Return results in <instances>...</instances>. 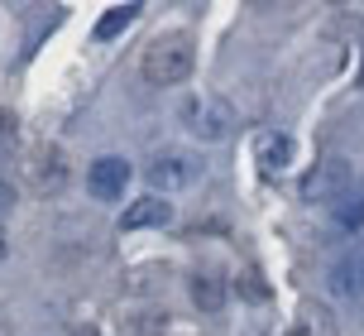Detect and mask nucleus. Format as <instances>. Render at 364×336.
<instances>
[{"label":"nucleus","instance_id":"1","mask_svg":"<svg viewBox=\"0 0 364 336\" xmlns=\"http://www.w3.org/2000/svg\"><path fill=\"white\" fill-rule=\"evenodd\" d=\"M178 120L187 125L192 140H201V145H220V140H230L235 125H240L235 106L220 92H187L178 101Z\"/></svg>","mask_w":364,"mask_h":336},{"label":"nucleus","instance_id":"2","mask_svg":"<svg viewBox=\"0 0 364 336\" xmlns=\"http://www.w3.org/2000/svg\"><path fill=\"white\" fill-rule=\"evenodd\" d=\"M192 68H197V53H192L187 34H159L139 58V77L149 87H178L192 77Z\"/></svg>","mask_w":364,"mask_h":336},{"label":"nucleus","instance_id":"3","mask_svg":"<svg viewBox=\"0 0 364 336\" xmlns=\"http://www.w3.org/2000/svg\"><path fill=\"white\" fill-rule=\"evenodd\" d=\"M87 187L96 202H120L129 187V159H120V154H106V159H96L87 173Z\"/></svg>","mask_w":364,"mask_h":336},{"label":"nucleus","instance_id":"4","mask_svg":"<svg viewBox=\"0 0 364 336\" xmlns=\"http://www.w3.org/2000/svg\"><path fill=\"white\" fill-rule=\"evenodd\" d=\"M144 178H149L154 187H159V192H178V187H187L192 178H197V159L164 149V154H154V159H149Z\"/></svg>","mask_w":364,"mask_h":336},{"label":"nucleus","instance_id":"5","mask_svg":"<svg viewBox=\"0 0 364 336\" xmlns=\"http://www.w3.org/2000/svg\"><path fill=\"white\" fill-rule=\"evenodd\" d=\"M283 336H341V327H336V313L321 298H302Z\"/></svg>","mask_w":364,"mask_h":336},{"label":"nucleus","instance_id":"6","mask_svg":"<svg viewBox=\"0 0 364 336\" xmlns=\"http://www.w3.org/2000/svg\"><path fill=\"white\" fill-rule=\"evenodd\" d=\"M346 187H350V164L346 159H326V164L302 183V197H307V202H321V192H326V202H336Z\"/></svg>","mask_w":364,"mask_h":336},{"label":"nucleus","instance_id":"7","mask_svg":"<svg viewBox=\"0 0 364 336\" xmlns=\"http://www.w3.org/2000/svg\"><path fill=\"white\" fill-rule=\"evenodd\" d=\"M331 288L341 293V298H360L364 293V241H355L336 260V269H331Z\"/></svg>","mask_w":364,"mask_h":336},{"label":"nucleus","instance_id":"8","mask_svg":"<svg viewBox=\"0 0 364 336\" xmlns=\"http://www.w3.org/2000/svg\"><path fill=\"white\" fill-rule=\"evenodd\" d=\"M187 288H192V303H197V313H220L225 308V298H230V283L220 279L216 269H197L192 279H187Z\"/></svg>","mask_w":364,"mask_h":336},{"label":"nucleus","instance_id":"9","mask_svg":"<svg viewBox=\"0 0 364 336\" xmlns=\"http://www.w3.org/2000/svg\"><path fill=\"white\" fill-rule=\"evenodd\" d=\"M173 221V202L164 197H139L134 206L120 211V231H149V226H168Z\"/></svg>","mask_w":364,"mask_h":336},{"label":"nucleus","instance_id":"10","mask_svg":"<svg viewBox=\"0 0 364 336\" xmlns=\"http://www.w3.org/2000/svg\"><path fill=\"white\" fill-rule=\"evenodd\" d=\"M331 221L341 226V231H364V178H355V183L331 202Z\"/></svg>","mask_w":364,"mask_h":336},{"label":"nucleus","instance_id":"11","mask_svg":"<svg viewBox=\"0 0 364 336\" xmlns=\"http://www.w3.org/2000/svg\"><path fill=\"white\" fill-rule=\"evenodd\" d=\"M255 154L259 164H264V173H283V168L292 164V140L278 130H259L255 135Z\"/></svg>","mask_w":364,"mask_h":336},{"label":"nucleus","instance_id":"12","mask_svg":"<svg viewBox=\"0 0 364 336\" xmlns=\"http://www.w3.org/2000/svg\"><path fill=\"white\" fill-rule=\"evenodd\" d=\"M139 19V5H110L106 15L96 19V43H110V38H120Z\"/></svg>","mask_w":364,"mask_h":336},{"label":"nucleus","instance_id":"13","mask_svg":"<svg viewBox=\"0 0 364 336\" xmlns=\"http://www.w3.org/2000/svg\"><path fill=\"white\" fill-rule=\"evenodd\" d=\"M0 140H10V111H0Z\"/></svg>","mask_w":364,"mask_h":336},{"label":"nucleus","instance_id":"14","mask_svg":"<svg viewBox=\"0 0 364 336\" xmlns=\"http://www.w3.org/2000/svg\"><path fill=\"white\" fill-rule=\"evenodd\" d=\"M5 197H10V187H0V211H5Z\"/></svg>","mask_w":364,"mask_h":336},{"label":"nucleus","instance_id":"15","mask_svg":"<svg viewBox=\"0 0 364 336\" xmlns=\"http://www.w3.org/2000/svg\"><path fill=\"white\" fill-rule=\"evenodd\" d=\"M73 336H96V332H73Z\"/></svg>","mask_w":364,"mask_h":336},{"label":"nucleus","instance_id":"16","mask_svg":"<svg viewBox=\"0 0 364 336\" xmlns=\"http://www.w3.org/2000/svg\"><path fill=\"white\" fill-rule=\"evenodd\" d=\"M0 260H5V241H0Z\"/></svg>","mask_w":364,"mask_h":336}]
</instances>
